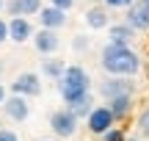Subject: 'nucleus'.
<instances>
[{
	"instance_id": "nucleus-18",
	"label": "nucleus",
	"mask_w": 149,
	"mask_h": 141,
	"mask_svg": "<svg viewBox=\"0 0 149 141\" xmlns=\"http://www.w3.org/2000/svg\"><path fill=\"white\" fill-rule=\"evenodd\" d=\"M138 133L144 138H149V103H146V108L141 111V119H138Z\"/></svg>"
},
{
	"instance_id": "nucleus-24",
	"label": "nucleus",
	"mask_w": 149,
	"mask_h": 141,
	"mask_svg": "<svg viewBox=\"0 0 149 141\" xmlns=\"http://www.w3.org/2000/svg\"><path fill=\"white\" fill-rule=\"evenodd\" d=\"M3 42H8V22L0 17V44H3Z\"/></svg>"
},
{
	"instance_id": "nucleus-12",
	"label": "nucleus",
	"mask_w": 149,
	"mask_h": 141,
	"mask_svg": "<svg viewBox=\"0 0 149 141\" xmlns=\"http://www.w3.org/2000/svg\"><path fill=\"white\" fill-rule=\"evenodd\" d=\"M108 111L113 114V119H127L133 114V94H119V97L108 100Z\"/></svg>"
},
{
	"instance_id": "nucleus-16",
	"label": "nucleus",
	"mask_w": 149,
	"mask_h": 141,
	"mask_svg": "<svg viewBox=\"0 0 149 141\" xmlns=\"http://www.w3.org/2000/svg\"><path fill=\"white\" fill-rule=\"evenodd\" d=\"M66 108H69L72 114L77 116V119H86V116L91 114V108H94V97H91V94H86V97H80L77 103H72V105H66Z\"/></svg>"
},
{
	"instance_id": "nucleus-11",
	"label": "nucleus",
	"mask_w": 149,
	"mask_h": 141,
	"mask_svg": "<svg viewBox=\"0 0 149 141\" xmlns=\"http://www.w3.org/2000/svg\"><path fill=\"white\" fill-rule=\"evenodd\" d=\"M58 44H61L58 33H55V31H47V28H42V31L33 36V47H36V53H42V55L55 53V50H58Z\"/></svg>"
},
{
	"instance_id": "nucleus-3",
	"label": "nucleus",
	"mask_w": 149,
	"mask_h": 141,
	"mask_svg": "<svg viewBox=\"0 0 149 141\" xmlns=\"http://www.w3.org/2000/svg\"><path fill=\"white\" fill-rule=\"evenodd\" d=\"M50 127H53V133L58 138H69V136H74V130H77V116H74L69 108H61V111H55V114L50 116Z\"/></svg>"
},
{
	"instance_id": "nucleus-6",
	"label": "nucleus",
	"mask_w": 149,
	"mask_h": 141,
	"mask_svg": "<svg viewBox=\"0 0 149 141\" xmlns=\"http://www.w3.org/2000/svg\"><path fill=\"white\" fill-rule=\"evenodd\" d=\"M11 91L19 94V97H39V94H42V77H39L36 72H22V75L14 77Z\"/></svg>"
},
{
	"instance_id": "nucleus-9",
	"label": "nucleus",
	"mask_w": 149,
	"mask_h": 141,
	"mask_svg": "<svg viewBox=\"0 0 149 141\" xmlns=\"http://www.w3.org/2000/svg\"><path fill=\"white\" fill-rule=\"evenodd\" d=\"M36 14H39V22H42V28H47V31H58V28H64V25H66V11L55 8V6H42Z\"/></svg>"
},
{
	"instance_id": "nucleus-15",
	"label": "nucleus",
	"mask_w": 149,
	"mask_h": 141,
	"mask_svg": "<svg viewBox=\"0 0 149 141\" xmlns=\"http://www.w3.org/2000/svg\"><path fill=\"white\" fill-rule=\"evenodd\" d=\"M133 33H135V31L127 25V22L108 28V36H111V42H116V44H130V42H133Z\"/></svg>"
},
{
	"instance_id": "nucleus-10",
	"label": "nucleus",
	"mask_w": 149,
	"mask_h": 141,
	"mask_svg": "<svg viewBox=\"0 0 149 141\" xmlns=\"http://www.w3.org/2000/svg\"><path fill=\"white\" fill-rule=\"evenodd\" d=\"M31 36H33V28H31V22H28V17H11L8 20V39L11 42L22 44Z\"/></svg>"
},
{
	"instance_id": "nucleus-17",
	"label": "nucleus",
	"mask_w": 149,
	"mask_h": 141,
	"mask_svg": "<svg viewBox=\"0 0 149 141\" xmlns=\"http://www.w3.org/2000/svg\"><path fill=\"white\" fill-rule=\"evenodd\" d=\"M64 61L61 58H47V61H42V75H47V77H53V80H58L61 77V72H64Z\"/></svg>"
},
{
	"instance_id": "nucleus-21",
	"label": "nucleus",
	"mask_w": 149,
	"mask_h": 141,
	"mask_svg": "<svg viewBox=\"0 0 149 141\" xmlns=\"http://www.w3.org/2000/svg\"><path fill=\"white\" fill-rule=\"evenodd\" d=\"M105 3V8H127L133 0H102Z\"/></svg>"
},
{
	"instance_id": "nucleus-4",
	"label": "nucleus",
	"mask_w": 149,
	"mask_h": 141,
	"mask_svg": "<svg viewBox=\"0 0 149 141\" xmlns=\"http://www.w3.org/2000/svg\"><path fill=\"white\" fill-rule=\"evenodd\" d=\"M86 125H88V130L94 133V136H102L105 130H111V127L116 125V119H113V114L108 111V105H94L91 114L86 116Z\"/></svg>"
},
{
	"instance_id": "nucleus-8",
	"label": "nucleus",
	"mask_w": 149,
	"mask_h": 141,
	"mask_svg": "<svg viewBox=\"0 0 149 141\" xmlns=\"http://www.w3.org/2000/svg\"><path fill=\"white\" fill-rule=\"evenodd\" d=\"M3 111H6V116L8 119H14V122H25L28 119V114H31V105H28V97H19V94H6V100H3Z\"/></svg>"
},
{
	"instance_id": "nucleus-2",
	"label": "nucleus",
	"mask_w": 149,
	"mask_h": 141,
	"mask_svg": "<svg viewBox=\"0 0 149 141\" xmlns=\"http://www.w3.org/2000/svg\"><path fill=\"white\" fill-rule=\"evenodd\" d=\"M58 91H61V97H64L66 105H72V103H77L80 97L91 94L88 72H86L83 66H77V64L64 66V72H61V77H58Z\"/></svg>"
},
{
	"instance_id": "nucleus-14",
	"label": "nucleus",
	"mask_w": 149,
	"mask_h": 141,
	"mask_svg": "<svg viewBox=\"0 0 149 141\" xmlns=\"http://www.w3.org/2000/svg\"><path fill=\"white\" fill-rule=\"evenodd\" d=\"M86 25L94 28V31L108 28V8L105 6H91V8L86 11Z\"/></svg>"
},
{
	"instance_id": "nucleus-23",
	"label": "nucleus",
	"mask_w": 149,
	"mask_h": 141,
	"mask_svg": "<svg viewBox=\"0 0 149 141\" xmlns=\"http://www.w3.org/2000/svg\"><path fill=\"white\" fill-rule=\"evenodd\" d=\"M50 6H55V8H61V11H69L74 6V0H50Z\"/></svg>"
},
{
	"instance_id": "nucleus-1",
	"label": "nucleus",
	"mask_w": 149,
	"mask_h": 141,
	"mask_svg": "<svg viewBox=\"0 0 149 141\" xmlns=\"http://www.w3.org/2000/svg\"><path fill=\"white\" fill-rule=\"evenodd\" d=\"M100 64L108 75H124V77H135L141 72V58L130 44H116L108 42L100 53Z\"/></svg>"
},
{
	"instance_id": "nucleus-5",
	"label": "nucleus",
	"mask_w": 149,
	"mask_h": 141,
	"mask_svg": "<svg viewBox=\"0 0 149 141\" xmlns=\"http://www.w3.org/2000/svg\"><path fill=\"white\" fill-rule=\"evenodd\" d=\"M100 91H102L105 100L119 97V94H135V80L133 77H124V75H111V77H105Z\"/></svg>"
},
{
	"instance_id": "nucleus-26",
	"label": "nucleus",
	"mask_w": 149,
	"mask_h": 141,
	"mask_svg": "<svg viewBox=\"0 0 149 141\" xmlns=\"http://www.w3.org/2000/svg\"><path fill=\"white\" fill-rule=\"evenodd\" d=\"M3 8H6V0H0V11H3Z\"/></svg>"
},
{
	"instance_id": "nucleus-25",
	"label": "nucleus",
	"mask_w": 149,
	"mask_h": 141,
	"mask_svg": "<svg viewBox=\"0 0 149 141\" xmlns=\"http://www.w3.org/2000/svg\"><path fill=\"white\" fill-rule=\"evenodd\" d=\"M3 100H6V86L0 83V105H3Z\"/></svg>"
},
{
	"instance_id": "nucleus-22",
	"label": "nucleus",
	"mask_w": 149,
	"mask_h": 141,
	"mask_svg": "<svg viewBox=\"0 0 149 141\" xmlns=\"http://www.w3.org/2000/svg\"><path fill=\"white\" fill-rule=\"evenodd\" d=\"M0 141H19L14 130H8V127H0Z\"/></svg>"
},
{
	"instance_id": "nucleus-27",
	"label": "nucleus",
	"mask_w": 149,
	"mask_h": 141,
	"mask_svg": "<svg viewBox=\"0 0 149 141\" xmlns=\"http://www.w3.org/2000/svg\"><path fill=\"white\" fill-rule=\"evenodd\" d=\"M3 66H6V64H3V61H0V72H3Z\"/></svg>"
},
{
	"instance_id": "nucleus-7",
	"label": "nucleus",
	"mask_w": 149,
	"mask_h": 141,
	"mask_svg": "<svg viewBox=\"0 0 149 141\" xmlns=\"http://www.w3.org/2000/svg\"><path fill=\"white\" fill-rule=\"evenodd\" d=\"M127 25L133 31H149V0H133L127 6Z\"/></svg>"
},
{
	"instance_id": "nucleus-19",
	"label": "nucleus",
	"mask_w": 149,
	"mask_h": 141,
	"mask_svg": "<svg viewBox=\"0 0 149 141\" xmlns=\"http://www.w3.org/2000/svg\"><path fill=\"white\" fill-rule=\"evenodd\" d=\"M88 36H83V33H77V36H74L72 39V50H74V53H83V50H88Z\"/></svg>"
},
{
	"instance_id": "nucleus-13",
	"label": "nucleus",
	"mask_w": 149,
	"mask_h": 141,
	"mask_svg": "<svg viewBox=\"0 0 149 141\" xmlns=\"http://www.w3.org/2000/svg\"><path fill=\"white\" fill-rule=\"evenodd\" d=\"M8 14L11 17H31L42 8V0H8Z\"/></svg>"
},
{
	"instance_id": "nucleus-20",
	"label": "nucleus",
	"mask_w": 149,
	"mask_h": 141,
	"mask_svg": "<svg viewBox=\"0 0 149 141\" xmlns=\"http://www.w3.org/2000/svg\"><path fill=\"white\" fill-rule=\"evenodd\" d=\"M102 141H124V133L119 130V127H111V130L102 133Z\"/></svg>"
},
{
	"instance_id": "nucleus-28",
	"label": "nucleus",
	"mask_w": 149,
	"mask_h": 141,
	"mask_svg": "<svg viewBox=\"0 0 149 141\" xmlns=\"http://www.w3.org/2000/svg\"><path fill=\"white\" fill-rule=\"evenodd\" d=\"M0 127H3V125H0Z\"/></svg>"
}]
</instances>
